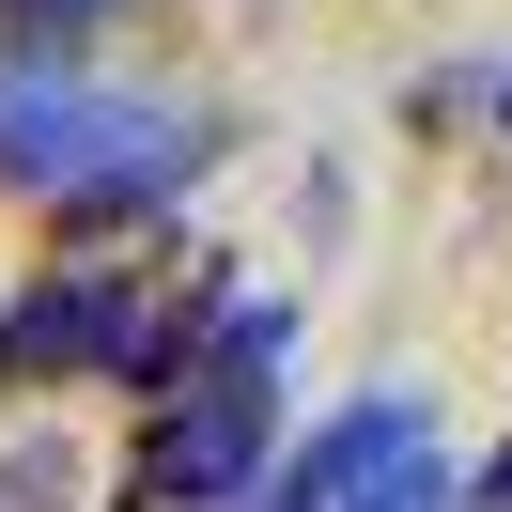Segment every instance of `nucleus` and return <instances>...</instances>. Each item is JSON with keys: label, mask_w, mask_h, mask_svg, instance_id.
<instances>
[{"label": "nucleus", "mask_w": 512, "mask_h": 512, "mask_svg": "<svg viewBox=\"0 0 512 512\" xmlns=\"http://www.w3.org/2000/svg\"><path fill=\"white\" fill-rule=\"evenodd\" d=\"M0 16H16V32H32V47H78V32H94V16H125V0H0Z\"/></svg>", "instance_id": "0eeeda50"}, {"label": "nucleus", "mask_w": 512, "mask_h": 512, "mask_svg": "<svg viewBox=\"0 0 512 512\" xmlns=\"http://www.w3.org/2000/svg\"><path fill=\"white\" fill-rule=\"evenodd\" d=\"M497 109H512V94H497Z\"/></svg>", "instance_id": "1a4fd4ad"}, {"label": "nucleus", "mask_w": 512, "mask_h": 512, "mask_svg": "<svg viewBox=\"0 0 512 512\" xmlns=\"http://www.w3.org/2000/svg\"><path fill=\"white\" fill-rule=\"evenodd\" d=\"M342 512H450V450H435V435H404L388 466H357V481H342Z\"/></svg>", "instance_id": "39448f33"}, {"label": "nucleus", "mask_w": 512, "mask_h": 512, "mask_svg": "<svg viewBox=\"0 0 512 512\" xmlns=\"http://www.w3.org/2000/svg\"><path fill=\"white\" fill-rule=\"evenodd\" d=\"M481 512H512V450H497V466H481Z\"/></svg>", "instance_id": "6e6552de"}, {"label": "nucleus", "mask_w": 512, "mask_h": 512, "mask_svg": "<svg viewBox=\"0 0 512 512\" xmlns=\"http://www.w3.org/2000/svg\"><path fill=\"white\" fill-rule=\"evenodd\" d=\"M0 512H78V450L63 435H16L0 450Z\"/></svg>", "instance_id": "423d86ee"}, {"label": "nucleus", "mask_w": 512, "mask_h": 512, "mask_svg": "<svg viewBox=\"0 0 512 512\" xmlns=\"http://www.w3.org/2000/svg\"><path fill=\"white\" fill-rule=\"evenodd\" d=\"M0 171L63 202H94V187L171 202L202 171V125H171L156 94H94V78H0Z\"/></svg>", "instance_id": "f03ea898"}, {"label": "nucleus", "mask_w": 512, "mask_h": 512, "mask_svg": "<svg viewBox=\"0 0 512 512\" xmlns=\"http://www.w3.org/2000/svg\"><path fill=\"white\" fill-rule=\"evenodd\" d=\"M404 435H435V404H419V388H373V404H342L326 435L264 450V481H249V497H264V512H342V481H357V466H388Z\"/></svg>", "instance_id": "20e7f679"}, {"label": "nucleus", "mask_w": 512, "mask_h": 512, "mask_svg": "<svg viewBox=\"0 0 512 512\" xmlns=\"http://www.w3.org/2000/svg\"><path fill=\"white\" fill-rule=\"evenodd\" d=\"M125 311H140V295L109 280V264H47V280L0 311V404H16V388H47V373H109Z\"/></svg>", "instance_id": "7ed1b4c3"}, {"label": "nucleus", "mask_w": 512, "mask_h": 512, "mask_svg": "<svg viewBox=\"0 0 512 512\" xmlns=\"http://www.w3.org/2000/svg\"><path fill=\"white\" fill-rule=\"evenodd\" d=\"M280 357H295V295H233L218 326H202V357L171 388L187 404L156 419V450H140V512H233L264 481V435H280Z\"/></svg>", "instance_id": "f257e3e1"}]
</instances>
